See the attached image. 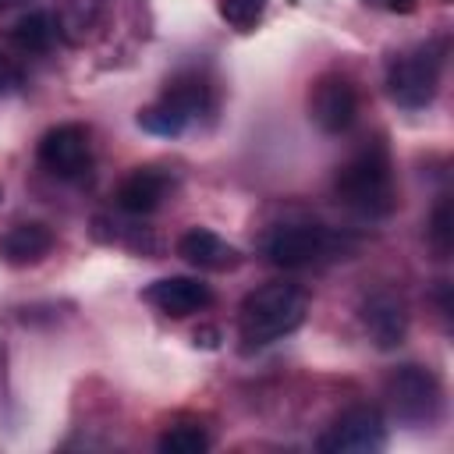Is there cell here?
Segmentation results:
<instances>
[{
    "label": "cell",
    "mask_w": 454,
    "mask_h": 454,
    "mask_svg": "<svg viewBox=\"0 0 454 454\" xmlns=\"http://www.w3.org/2000/svg\"><path fill=\"white\" fill-rule=\"evenodd\" d=\"M337 202L362 216V220H387L397 209V184H394V163L380 138L362 142L337 170L333 177Z\"/></svg>",
    "instance_id": "obj_1"
},
{
    "label": "cell",
    "mask_w": 454,
    "mask_h": 454,
    "mask_svg": "<svg viewBox=\"0 0 454 454\" xmlns=\"http://www.w3.org/2000/svg\"><path fill=\"white\" fill-rule=\"evenodd\" d=\"M305 312H309V294L298 284L273 280V284L248 291L241 298V309H238L241 348L255 351V348H266V344L294 333L305 323Z\"/></svg>",
    "instance_id": "obj_2"
},
{
    "label": "cell",
    "mask_w": 454,
    "mask_h": 454,
    "mask_svg": "<svg viewBox=\"0 0 454 454\" xmlns=\"http://www.w3.org/2000/svg\"><path fill=\"white\" fill-rule=\"evenodd\" d=\"M355 238L323 223H280L262 238V255L280 270H305L326 259H344Z\"/></svg>",
    "instance_id": "obj_3"
},
{
    "label": "cell",
    "mask_w": 454,
    "mask_h": 454,
    "mask_svg": "<svg viewBox=\"0 0 454 454\" xmlns=\"http://www.w3.org/2000/svg\"><path fill=\"white\" fill-rule=\"evenodd\" d=\"M383 397H387L390 415L415 429L433 426L443 415V387L429 365L408 362V365L390 369V376L383 380Z\"/></svg>",
    "instance_id": "obj_4"
},
{
    "label": "cell",
    "mask_w": 454,
    "mask_h": 454,
    "mask_svg": "<svg viewBox=\"0 0 454 454\" xmlns=\"http://www.w3.org/2000/svg\"><path fill=\"white\" fill-rule=\"evenodd\" d=\"M440 74H443V43H422L390 60L387 96L404 110H422L436 99Z\"/></svg>",
    "instance_id": "obj_5"
},
{
    "label": "cell",
    "mask_w": 454,
    "mask_h": 454,
    "mask_svg": "<svg viewBox=\"0 0 454 454\" xmlns=\"http://www.w3.org/2000/svg\"><path fill=\"white\" fill-rule=\"evenodd\" d=\"M316 447L326 454H376L387 447V422H383L380 408L355 404L326 426V433L316 440Z\"/></svg>",
    "instance_id": "obj_6"
},
{
    "label": "cell",
    "mask_w": 454,
    "mask_h": 454,
    "mask_svg": "<svg viewBox=\"0 0 454 454\" xmlns=\"http://www.w3.org/2000/svg\"><path fill=\"white\" fill-rule=\"evenodd\" d=\"M309 117L316 121L319 131L344 135L358 121V89L351 85V78H344L337 71L319 74L309 92Z\"/></svg>",
    "instance_id": "obj_7"
},
{
    "label": "cell",
    "mask_w": 454,
    "mask_h": 454,
    "mask_svg": "<svg viewBox=\"0 0 454 454\" xmlns=\"http://www.w3.org/2000/svg\"><path fill=\"white\" fill-rule=\"evenodd\" d=\"M39 163L60 177V181H82L92 167V149H89V131L82 124H57L39 138L35 149Z\"/></svg>",
    "instance_id": "obj_8"
},
{
    "label": "cell",
    "mask_w": 454,
    "mask_h": 454,
    "mask_svg": "<svg viewBox=\"0 0 454 454\" xmlns=\"http://www.w3.org/2000/svg\"><path fill=\"white\" fill-rule=\"evenodd\" d=\"M358 316H362V326L369 333V340L383 351H394L404 344L408 337V309L397 294L390 291H376L369 294L362 305H358Z\"/></svg>",
    "instance_id": "obj_9"
},
{
    "label": "cell",
    "mask_w": 454,
    "mask_h": 454,
    "mask_svg": "<svg viewBox=\"0 0 454 454\" xmlns=\"http://www.w3.org/2000/svg\"><path fill=\"white\" fill-rule=\"evenodd\" d=\"M142 298L149 305H156L163 316H170V319H184V316H195V312L213 305V291L199 277H163V280H153L142 291Z\"/></svg>",
    "instance_id": "obj_10"
},
{
    "label": "cell",
    "mask_w": 454,
    "mask_h": 454,
    "mask_svg": "<svg viewBox=\"0 0 454 454\" xmlns=\"http://www.w3.org/2000/svg\"><path fill=\"white\" fill-rule=\"evenodd\" d=\"M177 255L195 266V270H213V273H223V270H234L241 262V252L223 241L216 231L209 227H192L177 238Z\"/></svg>",
    "instance_id": "obj_11"
},
{
    "label": "cell",
    "mask_w": 454,
    "mask_h": 454,
    "mask_svg": "<svg viewBox=\"0 0 454 454\" xmlns=\"http://www.w3.org/2000/svg\"><path fill=\"white\" fill-rule=\"evenodd\" d=\"M170 192V174L156 167H135L121 184H117V206L131 216H149L153 209L163 206Z\"/></svg>",
    "instance_id": "obj_12"
},
{
    "label": "cell",
    "mask_w": 454,
    "mask_h": 454,
    "mask_svg": "<svg viewBox=\"0 0 454 454\" xmlns=\"http://www.w3.org/2000/svg\"><path fill=\"white\" fill-rule=\"evenodd\" d=\"M50 248H53V231L46 223H39V220L14 223L0 238V259L7 266H32L43 255H50Z\"/></svg>",
    "instance_id": "obj_13"
},
{
    "label": "cell",
    "mask_w": 454,
    "mask_h": 454,
    "mask_svg": "<svg viewBox=\"0 0 454 454\" xmlns=\"http://www.w3.org/2000/svg\"><path fill=\"white\" fill-rule=\"evenodd\" d=\"M160 96H163L167 103H174L188 121H199V117L213 106V89H209L206 74H199V71H177V74L163 85Z\"/></svg>",
    "instance_id": "obj_14"
},
{
    "label": "cell",
    "mask_w": 454,
    "mask_h": 454,
    "mask_svg": "<svg viewBox=\"0 0 454 454\" xmlns=\"http://www.w3.org/2000/svg\"><path fill=\"white\" fill-rule=\"evenodd\" d=\"M57 35L60 32H57V21L50 11H28L11 25V43L21 53H46Z\"/></svg>",
    "instance_id": "obj_15"
},
{
    "label": "cell",
    "mask_w": 454,
    "mask_h": 454,
    "mask_svg": "<svg viewBox=\"0 0 454 454\" xmlns=\"http://www.w3.org/2000/svg\"><path fill=\"white\" fill-rule=\"evenodd\" d=\"M138 128L142 131H149V135H160V138H177L192 121L174 106V103H167L163 96L156 99V103H149V106H142L138 110Z\"/></svg>",
    "instance_id": "obj_16"
},
{
    "label": "cell",
    "mask_w": 454,
    "mask_h": 454,
    "mask_svg": "<svg viewBox=\"0 0 454 454\" xmlns=\"http://www.w3.org/2000/svg\"><path fill=\"white\" fill-rule=\"evenodd\" d=\"M160 454H206L209 450V433L199 422H177L156 440Z\"/></svg>",
    "instance_id": "obj_17"
},
{
    "label": "cell",
    "mask_w": 454,
    "mask_h": 454,
    "mask_svg": "<svg viewBox=\"0 0 454 454\" xmlns=\"http://www.w3.org/2000/svg\"><path fill=\"white\" fill-rule=\"evenodd\" d=\"M99 14V0H64L60 11L53 14L57 21V32L67 35V39H78Z\"/></svg>",
    "instance_id": "obj_18"
},
{
    "label": "cell",
    "mask_w": 454,
    "mask_h": 454,
    "mask_svg": "<svg viewBox=\"0 0 454 454\" xmlns=\"http://www.w3.org/2000/svg\"><path fill=\"white\" fill-rule=\"evenodd\" d=\"M426 238H429V245H433V252H436L440 259L450 255V245H454V220H450V199H447V195H440V202L433 206Z\"/></svg>",
    "instance_id": "obj_19"
},
{
    "label": "cell",
    "mask_w": 454,
    "mask_h": 454,
    "mask_svg": "<svg viewBox=\"0 0 454 454\" xmlns=\"http://www.w3.org/2000/svg\"><path fill=\"white\" fill-rule=\"evenodd\" d=\"M220 18L238 28V32H252L259 21H262V11H266V0H220L216 4Z\"/></svg>",
    "instance_id": "obj_20"
},
{
    "label": "cell",
    "mask_w": 454,
    "mask_h": 454,
    "mask_svg": "<svg viewBox=\"0 0 454 454\" xmlns=\"http://www.w3.org/2000/svg\"><path fill=\"white\" fill-rule=\"evenodd\" d=\"M18 85H21V71L14 67V60H11V57H4V53H0V96L14 92Z\"/></svg>",
    "instance_id": "obj_21"
},
{
    "label": "cell",
    "mask_w": 454,
    "mask_h": 454,
    "mask_svg": "<svg viewBox=\"0 0 454 454\" xmlns=\"http://www.w3.org/2000/svg\"><path fill=\"white\" fill-rule=\"evenodd\" d=\"M195 344H199V348H216V344H220V330H216V326L195 330Z\"/></svg>",
    "instance_id": "obj_22"
},
{
    "label": "cell",
    "mask_w": 454,
    "mask_h": 454,
    "mask_svg": "<svg viewBox=\"0 0 454 454\" xmlns=\"http://www.w3.org/2000/svg\"><path fill=\"white\" fill-rule=\"evenodd\" d=\"M387 11H401V14H408V11H415V0H380Z\"/></svg>",
    "instance_id": "obj_23"
},
{
    "label": "cell",
    "mask_w": 454,
    "mask_h": 454,
    "mask_svg": "<svg viewBox=\"0 0 454 454\" xmlns=\"http://www.w3.org/2000/svg\"><path fill=\"white\" fill-rule=\"evenodd\" d=\"M7 4H14V0H0V7H7Z\"/></svg>",
    "instance_id": "obj_24"
},
{
    "label": "cell",
    "mask_w": 454,
    "mask_h": 454,
    "mask_svg": "<svg viewBox=\"0 0 454 454\" xmlns=\"http://www.w3.org/2000/svg\"><path fill=\"white\" fill-rule=\"evenodd\" d=\"M0 199H4V188H0Z\"/></svg>",
    "instance_id": "obj_25"
}]
</instances>
